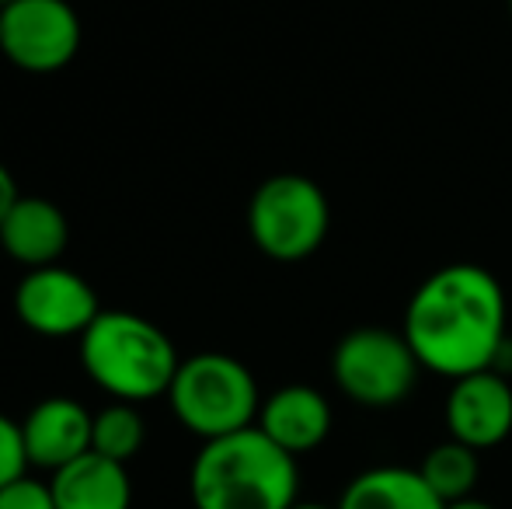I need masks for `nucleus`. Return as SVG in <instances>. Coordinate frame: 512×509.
Masks as SVG:
<instances>
[{
	"mask_svg": "<svg viewBox=\"0 0 512 509\" xmlns=\"http://www.w3.org/2000/svg\"><path fill=\"white\" fill-rule=\"evenodd\" d=\"M401 332L429 374L460 381L499 370L509 342L506 290L485 265H443L411 293Z\"/></svg>",
	"mask_w": 512,
	"mask_h": 509,
	"instance_id": "nucleus-1",
	"label": "nucleus"
},
{
	"mask_svg": "<svg viewBox=\"0 0 512 509\" xmlns=\"http://www.w3.org/2000/svg\"><path fill=\"white\" fill-rule=\"evenodd\" d=\"M297 457L258 426L206 440L189 471L196 509H293L300 503Z\"/></svg>",
	"mask_w": 512,
	"mask_h": 509,
	"instance_id": "nucleus-2",
	"label": "nucleus"
},
{
	"mask_svg": "<svg viewBox=\"0 0 512 509\" xmlns=\"http://www.w3.org/2000/svg\"><path fill=\"white\" fill-rule=\"evenodd\" d=\"M81 363L115 401H154L178 374V349L164 328L133 311H102L81 335Z\"/></svg>",
	"mask_w": 512,
	"mask_h": 509,
	"instance_id": "nucleus-3",
	"label": "nucleus"
},
{
	"mask_svg": "<svg viewBox=\"0 0 512 509\" xmlns=\"http://www.w3.org/2000/svg\"><path fill=\"white\" fill-rule=\"evenodd\" d=\"M168 405L175 419L206 443L255 426L262 394L241 360L227 353H196L178 363Z\"/></svg>",
	"mask_w": 512,
	"mask_h": 509,
	"instance_id": "nucleus-4",
	"label": "nucleus"
},
{
	"mask_svg": "<svg viewBox=\"0 0 512 509\" xmlns=\"http://www.w3.org/2000/svg\"><path fill=\"white\" fill-rule=\"evenodd\" d=\"M331 206L324 189L307 175H272L248 203V234L262 255L276 262H304L324 245Z\"/></svg>",
	"mask_w": 512,
	"mask_h": 509,
	"instance_id": "nucleus-5",
	"label": "nucleus"
},
{
	"mask_svg": "<svg viewBox=\"0 0 512 509\" xmlns=\"http://www.w3.org/2000/svg\"><path fill=\"white\" fill-rule=\"evenodd\" d=\"M422 363L405 332L384 325L352 328L331 353V377L338 391L363 408H394L415 391Z\"/></svg>",
	"mask_w": 512,
	"mask_h": 509,
	"instance_id": "nucleus-6",
	"label": "nucleus"
},
{
	"mask_svg": "<svg viewBox=\"0 0 512 509\" xmlns=\"http://www.w3.org/2000/svg\"><path fill=\"white\" fill-rule=\"evenodd\" d=\"M81 49V18L67 0H11L0 7V53L28 74L63 70Z\"/></svg>",
	"mask_w": 512,
	"mask_h": 509,
	"instance_id": "nucleus-7",
	"label": "nucleus"
},
{
	"mask_svg": "<svg viewBox=\"0 0 512 509\" xmlns=\"http://www.w3.org/2000/svg\"><path fill=\"white\" fill-rule=\"evenodd\" d=\"M14 314L42 339H81L102 314L98 293L81 272L63 265L28 269L14 290Z\"/></svg>",
	"mask_w": 512,
	"mask_h": 509,
	"instance_id": "nucleus-8",
	"label": "nucleus"
},
{
	"mask_svg": "<svg viewBox=\"0 0 512 509\" xmlns=\"http://www.w3.org/2000/svg\"><path fill=\"white\" fill-rule=\"evenodd\" d=\"M446 429L450 440L481 450L499 447L512 433V384L502 370H481L453 381L446 394Z\"/></svg>",
	"mask_w": 512,
	"mask_h": 509,
	"instance_id": "nucleus-9",
	"label": "nucleus"
},
{
	"mask_svg": "<svg viewBox=\"0 0 512 509\" xmlns=\"http://www.w3.org/2000/svg\"><path fill=\"white\" fill-rule=\"evenodd\" d=\"M91 419L95 415L74 398H46L21 419L28 468L60 471L77 457L91 454Z\"/></svg>",
	"mask_w": 512,
	"mask_h": 509,
	"instance_id": "nucleus-10",
	"label": "nucleus"
},
{
	"mask_svg": "<svg viewBox=\"0 0 512 509\" xmlns=\"http://www.w3.org/2000/svg\"><path fill=\"white\" fill-rule=\"evenodd\" d=\"M258 429L286 454L300 457L317 450L331 433V405L317 387L286 384L262 398L258 408Z\"/></svg>",
	"mask_w": 512,
	"mask_h": 509,
	"instance_id": "nucleus-11",
	"label": "nucleus"
},
{
	"mask_svg": "<svg viewBox=\"0 0 512 509\" xmlns=\"http://www.w3.org/2000/svg\"><path fill=\"white\" fill-rule=\"evenodd\" d=\"M70 224L56 203L42 196H18L0 224V248L25 269L56 265L67 252Z\"/></svg>",
	"mask_w": 512,
	"mask_h": 509,
	"instance_id": "nucleus-12",
	"label": "nucleus"
},
{
	"mask_svg": "<svg viewBox=\"0 0 512 509\" xmlns=\"http://www.w3.org/2000/svg\"><path fill=\"white\" fill-rule=\"evenodd\" d=\"M56 509H129L133 506V482L126 464L108 461L102 454H84L74 464L53 471L49 478Z\"/></svg>",
	"mask_w": 512,
	"mask_h": 509,
	"instance_id": "nucleus-13",
	"label": "nucleus"
},
{
	"mask_svg": "<svg viewBox=\"0 0 512 509\" xmlns=\"http://www.w3.org/2000/svg\"><path fill=\"white\" fill-rule=\"evenodd\" d=\"M338 509H446V503L425 485L418 468L380 464V468L359 471L345 485Z\"/></svg>",
	"mask_w": 512,
	"mask_h": 509,
	"instance_id": "nucleus-14",
	"label": "nucleus"
},
{
	"mask_svg": "<svg viewBox=\"0 0 512 509\" xmlns=\"http://www.w3.org/2000/svg\"><path fill=\"white\" fill-rule=\"evenodd\" d=\"M418 475L425 478V485H429L446 506L464 503V499L474 496V485H478V478H481V454L457 440L436 443V447L422 457V464H418Z\"/></svg>",
	"mask_w": 512,
	"mask_h": 509,
	"instance_id": "nucleus-15",
	"label": "nucleus"
},
{
	"mask_svg": "<svg viewBox=\"0 0 512 509\" xmlns=\"http://www.w3.org/2000/svg\"><path fill=\"white\" fill-rule=\"evenodd\" d=\"M143 440H147V426L129 401H112L91 419V450L108 461L129 464L143 450Z\"/></svg>",
	"mask_w": 512,
	"mask_h": 509,
	"instance_id": "nucleus-16",
	"label": "nucleus"
},
{
	"mask_svg": "<svg viewBox=\"0 0 512 509\" xmlns=\"http://www.w3.org/2000/svg\"><path fill=\"white\" fill-rule=\"evenodd\" d=\"M28 475V454L25 440H21V422L7 419L0 412V489Z\"/></svg>",
	"mask_w": 512,
	"mask_h": 509,
	"instance_id": "nucleus-17",
	"label": "nucleus"
},
{
	"mask_svg": "<svg viewBox=\"0 0 512 509\" xmlns=\"http://www.w3.org/2000/svg\"><path fill=\"white\" fill-rule=\"evenodd\" d=\"M0 509H56L49 482L39 478H18L7 489H0Z\"/></svg>",
	"mask_w": 512,
	"mask_h": 509,
	"instance_id": "nucleus-18",
	"label": "nucleus"
},
{
	"mask_svg": "<svg viewBox=\"0 0 512 509\" xmlns=\"http://www.w3.org/2000/svg\"><path fill=\"white\" fill-rule=\"evenodd\" d=\"M21 192H18V185H14V178H11V171L0 164V224H4V217H7V210L14 206V199H18Z\"/></svg>",
	"mask_w": 512,
	"mask_h": 509,
	"instance_id": "nucleus-19",
	"label": "nucleus"
},
{
	"mask_svg": "<svg viewBox=\"0 0 512 509\" xmlns=\"http://www.w3.org/2000/svg\"><path fill=\"white\" fill-rule=\"evenodd\" d=\"M446 509H499V506H492V503H485V499H464V503H450Z\"/></svg>",
	"mask_w": 512,
	"mask_h": 509,
	"instance_id": "nucleus-20",
	"label": "nucleus"
},
{
	"mask_svg": "<svg viewBox=\"0 0 512 509\" xmlns=\"http://www.w3.org/2000/svg\"><path fill=\"white\" fill-rule=\"evenodd\" d=\"M293 509H338V506H321V503H297Z\"/></svg>",
	"mask_w": 512,
	"mask_h": 509,
	"instance_id": "nucleus-21",
	"label": "nucleus"
},
{
	"mask_svg": "<svg viewBox=\"0 0 512 509\" xmlns=\"http://www.w3.org/2000/svg\"><path fill=\"white\" fill-rule=\"evenodd\" d=\"M4 4H11V0H0V7H4Z\"/></svg>",
	"mask_w": 512,
	"mask_h": 509,
	"instance_id": "nucleus-22",
	"label": "nucleus"
},
{
	"mask_svg": "<svg viewBox=\"0 0 512 509\" xmlns=\"http://www.w3.org/2000/svg\"><path fill=\"white\" fill-rule=\"evenodd\" d=\"M509 14H512V0H509Z\"/></svg>",
	"mask_w": 512,
	"mask_h": 509,
	"instance_id": "nucleus-23",
	"label": "nucleus"
}]
</instances>
